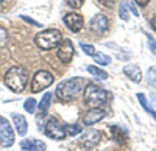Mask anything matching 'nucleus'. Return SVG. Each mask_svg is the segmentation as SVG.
<instances>
[{
	"mask_svg": "<svg viewBox=\"0 0 156 151\" xmlns=\"http://www.w3.org/2000/svg\"><path fill=\"white\" fill-rule=\"evenodd\" d=\"M27 81H28V75H27V70L20 66H14L11 67L6 75H5V84L9 91L16 92V94H20L25 86H27Z\"/></svg>",
	"mask_w": 156,
	"mask_h": 151,
	"instance_id": "obj_1",
	"label": "nucleus"
},
{
	"mask_svg": "<svg viewBox=\"0 0 156 151\" xmlns=\"http://www.w3.org/2000/svg\"><path fill=\"white\" fill-rule=\"evenodd\" d=\"M84 87V80L83 78H70L62 81L58 87H56V97L62 101H69L73 100L78 94L81 92V89Z\"/></svg>",
	"mask_w": 156,
	"mask_h": 151,
	"instance_id": "obj_2",
	"label": "nucleus"
},
{
	"mask_svg": "<svg viewBox=\"0 0 156 151\" xmlns=\"http://www.w3.org/2000/svg\"><path fill=\"white\" fill-rule=\"evenodd\" d=\"M109 94L103 89L101 86L95 83H89L84 86V103L89 108H100L108 101Z\"/></svg>",
	"mask_w": 156,
	"mask_h": 151,
	"instance_id": "obj_3",
	"label": "nucleus"
},
{
	"mask_svg": "<svg viewBox=\"0 0 156 151\" xmlns=\"http://www.w3.org/2000/svg\"><path fill=\"white\" fill-rule=\"evenodd\" d=\"M62 41V33L56 28L44 30L34 36V44L41 50H53Z\"/></svg>",
	"mask_w": 156,
	"mask_h": 151,
	"instance_id": "obj_4",
	"label": "nucleus"
},
{
	"mask_svg": "<svg viewBox=\"0 0 156 151\" xmlns=\"http://www.w3.org/2000/svg\"><path fill=\"white\" fill-rule=\"evenodd\" d=\"M55 81V77L51 75L50 72L47 70H39L34 73V77L31 80V92L36 94V92H41L47 87H50Z\"/></svg>",
	"mask_w": 156,
	"mask_h": 151,
	"instance_id": "obj_5",
	"label": "nucleus"
},
{
	"mask_svg": "<svg viewBox=\"0 0 156 151\" xmlns=\"http://www.w3.org/2000/svg\"><path fill=\"white\" fill-rule=\"evenodd\" d=\"M45 134L53 140H62L66 137V126L55 117L48 118L47 125H45Z\"/></svg>",
	"mask_w": 156,
	"mask_h": 151,
	"instance_id": "obj_6",
	"label": "nucleus"
},
{
	"mask_svg": "<svg viewBox=\"0 0 156 151\" xmlns=\"http://www.w3.org/2000/svg\"><path fill=\"white\" fill-rule=\"evenodd\" d=\"M14 143V132H12V126L5 117H0V145L8 148Z\"/></svg>",
	"mask_w": 156,
	"mask_h": 151,
	"instance_id": "obj_7",
	"label": "nucleus"
},
{
	"mask_svg": "<svg viewBox=\"0 0 156 151\" xmlns=\"http://www.w3.org/2000/svg\"><path fill=\"white\" fill-rule=\"evenodd\" d=\"M109 28V20L105 14H95L92 19L89 20V30L92 31L94 34L100 36V34H105Z\"/></svg>",
	"mask_w": 156,
	"mask_h": 151,
	"instance_id": "obj_8",
	"label": "nucleus"
},
{
	"mask_svg": "<svg viewBox=\"0 0 156 151\" xmlns=\"http://www.w3.org/2000/svg\"><path fill=\"white\" fill-rule=\"evenodd\" d=\"M73 44L70 39H62L61 44L58 45V58L61 59V62L67 64V62L72 61L73 58Z\"/></svg>",
	"mask_w": 156,
	"mask_h": 151,
	"instance_id": "obj_9",
	"label": "nucleus"
},
{
	"mask_svg": "<svg viewBox=\"0 0 156 151\" xmlns=\"http://www.w3.org/2000/svg\"><path fill=\"white\" fill-rule=\"evenodd\" d=\"M64 23H66V27L73 31V33H78L83 25H84V19L81 14H78V12H67L66 16H64Z\"/></svg>",
	"mask_w": 156,
	"mask_h": 151,
	"instance_id": "obj_10",
	"label": "nucleus"
},
{
	"mask_svg": "<svg viewBox=\"0 0 156 151\" xmlns=\"http://www.w3.org/2000/svg\"><path fill=\"white\" fill-rule=\"evenodd\" d=\"M105 117H106V112L103 111L101 108H90L84 114V117H83V123L86 125V126H90V125L98 123L100 120H103Z\"/></svg>",
	"mask_w": 156,
	"mask_h": 151,
	"instance_id": "obj_11",
	"label": "nucleus"
},
{
	"mask_svg": "<svg viewBox=\"0 0 156 151\" xmlns=\"http://www.w3.org/2000/svg\"><path fill=\"white\" fill-rule=\"evenodd\" d=\"M100 139H101V134H100L98 131H95V129H87V131L81 136L80 143H81L83 146H86V148H92V146H95V145L100 142Z\"/></svg>",
	"mask_w": 156,
	"mask_h": 151,
	"instance_id": "obj_12",
	"label": "nucleus"
},
{
	"mask_svg": "<svg viewBox=\"0 0 156 151\" xmlns=\"http://www.w3.org/2000/svg\"><path fill=\"white\" fill-rule=\"evenodd\" d=\"M20 148L23 151H45L47 145L42 140L37 139H30V140H22L20 142Z\"/></svg>",
	"mask_w": 156,
	"mask_h": 151,
	"instance_id": "obj_13",
	"label": "nucleus"
},
{
	"mask_svg": "<svg viewBox=\"0 0 156 151\" xmlns=\"http://www.w3.org/2000/svg\"><path fill=\"white\" fill-rule=\"evenodd\" d=\"M12 125H14V128H16V131H17L19 136L23 137L25 134H27V131H28V123H27V120H25L23 115L14 114V115H12Z\"/></svg>",
	"mask_w": 156,
	"mask_h": 151,
	"instance_id": "obj_14",
	"label": "nucleus"
},
{
	"mask_svg": "<svg viewBox=\"0 0 156 151\" xmlns=\"http://www.w3.org/2000/svg\"><path fill=\"white\" fill-rule=\"evenodd\" d=\"M123 73H125L131 81H134V83H139V81L142 80V72H140V69H139L136 64L126 66V67L123 69Z\"/></svg>",
	"mask_w": 156,
	"mask_h": 151,
	"instance_id": "obj_15",
	"label": "nucleus"
},
{
	"mask_svg": "<svg viewBox=\"0 0 156 151\" xmlns=\"http://www.w3.org/2000/svg\"><path fill=\"white\" fill-rule=\"evenodd\" d=\"M50 100H51V94H50V92L44 94L42 100H41V101H39V105H37V109H39V112H41V115H45V112L48 111V108H50Z\"/></svg>",
	"mask_w": 156,
	"mask_h": 151,
	"instance_id": "obj_16",
	"label": "nucleus"
},
{
	"mask_svg": "<svg viewBox=\"0 0 156 151\" xmlns=\"http://www.w3.org/2000/svg\"><path fill=\"white\" fill-rule=\"evenodd\" d=\"M137 100H139V103L142 105V108H144V109L148 112V114H150V115L156 120V112H154V109H153V108L147 103V98H145V95H144V94H137Z\"/></svg>",
	"mask_w": 156,
	"mask_h": 151,
	"instance_id": "obj_17",
	"label": "nucleus"
},
{
	"mask_svg": "<svg viewBox=\"0 0 156 151\" xmlns=\"http://www.w3.org/2000/svg\"><path fill=\"white\" fill-rule=\"evenodd\" d=\"M111 132L114 134V139L117 140V142H125L126 140V131H123V129H120L119 126H111Z\"/></svg>",
	"mask_w": 156,
	"mask_h": 151,
	"instance_id": "obj_18",
	"label": "nucleus"
},
{
	"mask_svg": "<svg viewBox=\"0 0 156 151\" xmlns=\"http://www.w3.org/2000/svg\"><path fill=\"white\" fill-rule=\"evenodd\" d=\"M87 72L92 73L94 77H97V78H100V80H106V78H108V73H106L105 70L95 67V66H87Z\"/></svg>",
	"mask_w": 156,
	"mask_h": 151,
	"instance_id": "obj_19",
	"label": "nucleus"
},
{
	"mask_svg": "<svg viewBox=\"0 0 156 151\" xmlns=\"http://www.w3.org/2000/svg\"><path fill=\"white\" fill-rule=\"evenodd\" d=\"M81 131H83V128H81V125H66V136H70V137H73V136H78V134H81Z\"/></svg>",
	"mask_w": 156,
	"mask_h": 151,
	"instance_id": "obj_20",
	"label": "nucleus"
},
{
	"mask_svg": "<svg viewBox=\"0 0 156 151\" xmlns=\"http://www.w3.org/2000/svg\"><path fill=\"white\" fill-rule=\"evenodd\" d=\"M94 61L97 62L98 66H108L109 62H111V58L105 53H95L94 55Z\"/></svg>",
	"mask_w": 156,
	"mask_h": 151,
	"instance_id": "obj_21",
	"label": "nucleus"
},
{
	"mask_svg": "<svg viewBox=\"0 0 156 151\" xmlns=\"http://www.w3.org/2000/svg\"><path fill=\"white\" fill-rule=\"evenodd\" d=\"M147 83L150 87L156 89V67H150L147 72Z\"/></svg>",
	"mask_w": 156,
	"mask_h": 151,
	"instance_id": "obj_22",
	"label": "nucleus"
},
{
	"mask_svg": "<svg viewBox=\"0 0 156 151\" xmlns=\"http://www.w3.org/2000/svg\"><path fill=\"white\" fill-rule=\"evenodd\" d=\"M36 106H37V103H36L34 98H28V100H25V103H23L25 112H30V114H33V112H34Z\"/></svg>",
	"mask_w": 156,
	"mask_h": 151,
	"instance_id": "obj_23",
	"label": "nucleus"
},
{
	"mask_svg": "<svg viewBox=\"0 0 156 151\" xmlns=\"http://www.w3.org/2000/svg\"><path fill=\"white\" fill-rule=\"evenodd\" d=\"M80 47H81V50L87 55V56H94L97 52H95V48H94V45H90V44H84V42H81L80 44Z\"/></svg>",
	"mask_w": 156,
	"mask_h": 151,
	"instance_id": "obj_24",
	"label": "nucleus"
},
{
	"mask_svg": "<svg viewBox=\"0 0 156 151\" xmlns=\"http://www.w3.org/2000/svg\"><path fill=\"white\" fill-rule=\"evenodd\" d=\"M6 42H8V31L3 27H0V48H3Z\"/></svg>",
	"mask_w": 156,
	"mask_h": 151,
	"instance_id": "obj_25",
	"label": "nucleus"
},
{
	"mask_svg": "<svg viewBox=\"0 0 156 151\" xmlns=\"http://www.w3.org/2000/svg\"><path fill=\"white\" fill-rule=\"evenodd\" d=\"M119 16H120V19L122 20H128V9H126V3L125 2H122L120 3V9H119Z\"/></svg>",
	"mask_w": 156,
	"mask_h": 151,
	"instance_id": "obj_26",
	"label": "nucleus"
},
{
	"mask_svg": "<svg viewBox=\"0 0 156 151\" xmlns=\"http://www.w3.org/2000/svg\"><path fill=\"white\" fill-rule=\"evenodd\" d=\"M66 3H67L70 8H73V9H78V8H81V6H83L84 0H66Z\"/></svg>",
	"mask_w": 156,
	"mask_h": 151,
	"instance_id": "obj_27",
	"label": "nucleus"
},
{
	"mask_svg": "<svg viewBox=\"0 0 156 151\" xmlns=\"http://www.w3.org/2000/svg\"><path fill=\"white\" fill-rule=\"evenodd\" d=\"M20 19L22 20H25L27 23H30V25H33V27H42V23H39L37 20H34V19H31V17H28V16H20Z\"/></svg>",
	"mask_w": 156,
	"mask_h": 151,
	"instance_id": "obj_28",
	"label": "nucleus"
},
{
	"mask_svg": "<svg viewBox=\"0 0 156 151\" xmlns=\"http://www.w3.org/2000/svg\"><path fill=\"white\" fill-rule=\"evenodd\" d=\"M148 47H150V52H151V53L156 56V41L153 39L151 36L148 37Z\"/></svg>",
	"mask_w": 156,
	"mask_h": 151,
	"instance_id": "obj_29",
	"label": "nucleus"
},
{
	"mask_svg": "<svg viewBox=\"0 0 156 151\" xmlns=\"http://www.w3.org/2000/svg\"><path fill=\"white\" fill-rule=\"evenodd\" d=\"M100 3L105 5V6H108V8H111V6H114L115 0H100Z\"/></svg>",
	"mask_w": 156,
	"mask_h": 151,
	"instance_id": "obj_30",
	"label": "nucleus"
},
{
	"mask_svg": "<svg viewBox=\"0 0 156 151\" xmlns=\"http://www.w3.org/2000/svg\"><path fill=\"white\" fill-rule=\"evenodd\" d=\"M134 2H136V3L139 5V6H147L150 0H134Z\"/></svg>",
	"mask_w": 156,
	"mask_h": 151,
	"instance_id": "obj_31",
	"label": "nucleus"
},
{
	"mask_svg": "<svg viewBox=\"0 0 156 151\" xmlns=\"http://www.w3.org/2000/svg\"><path fill=\"white\" fill-rule=\"evenodd\" d=\"M150 25H151V28H153V30L156 31V16H154V17L151 19V22H150Z\"/></svg>",
	"mask_w": 156,
	"mask_h": 151,
	"instance_id": "obj_32",
	"label": "nucleus"
},
{
	"mask_svg": "<svg viewBox=\"0 0 156 151\" xmlns=\"http://www.w3.org/2000/svg\"><path fill=\"white\" fill-rule=\"evenodd\" d=\"M0 2H3V0H0Z\"/></svg>",
	"mask_w": 156,
	"mask_h": 151,
	"instance_id": "obj_33",
	"label": "nucleus"
}]
</instances>
